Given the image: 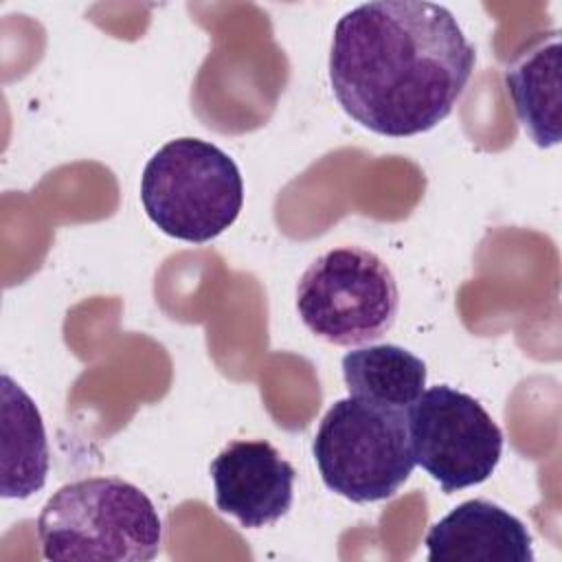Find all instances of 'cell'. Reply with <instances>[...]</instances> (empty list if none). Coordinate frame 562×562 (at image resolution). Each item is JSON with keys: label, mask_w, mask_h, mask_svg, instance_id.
Masks as SVG:
<instances>
[{"label": "cell", "mask_w": 562, "mask_h": 562, "mask_svg": "<svg viewBox=\"0 0 562 562\" xmlns=\"http://www.w3.org/2000/svg\"><path fill=\"white\" fill-rule=\"evenodd\" d=\"M140 202L169 237L206 244L222 235L244 204V180L235 160L202 138H173L145 165Z\"/></svg>", "instance_id": "3957f363"}, {"label": "cell", "mask_w": 562, "mask_h": 562, "mask_svg": "<svg viewBox=\"0 0 562 562\" xmlns=\"http://www.w3.org/2000/svg\"><path fill=\"white\" fill-rule=\"evenodd\" d=\"M303 325L325 342L351 347L384 336L400 310L391 268L371 250L340 246L318 255L296 285Z\"/></svg>", "instance_id": "5b68a950"}, {"label": "cell", "mask_w": 562, "mask_h": 562, "mask_svg": "<svg viewBox=\"0 0 562 562\" xmlns=\"http://www.w3.org/2000/svg\"><path fill=\"white\" fill-rule=\"evenodd\" d=\"M323 483L351 503L386 501L415 468L406 411L358 397L329 406L312 441Z\"/></svg>", "instance_id": "277c9868"}, {"label": "cell", "mask_w": 562, "mask_h": 562, "mask_svg": "<svg viewBox=\"0 0 562 562\" xmlns=\"http://www.w3.org/2000/svg\"><path fill=\"white\" fill-rule=\"evenodd\" d=\"M46 560L147 562L162 542L160 516L145 492L119 476L61 485L37 516Z\"/></svg>", "instance_id": "7a4b0ae2"}, {"label": "cell", "mask_w": 562, "mask_h": 562, "mask_svg": "<svg viewBox=\"0 0 562 562\" xmlns=\"http://www.w3.org/2000/svg\"><path fill=\"white\" fill-rule=\"evenodd\" d=\"M426 364L400 345H369L342 356V378L351 397L408 411L426 386Z\"/></svg>", "instance_id": "8fae6325"}, {"label": "cell", "mask_w": 562, "mask_h": 562, "mask_svg": "<svg viewBox=\"0 0 562 562\" xmlns=\"http://www.w3.org/2000/svg\"><path fill=\"white\" fill-rule=\"evenodd\" d=\"M415 463L446 494L492 476L503 454V432L472 395L437 384L406 411Z\"/></svg>", "instance_id": "8992f818"}, {"label": "cell", "mask_w": 562, "mask_h": 562, "mask_svg": "<svg viewBox=\"0 0 562 562\" xmlns=\"http://www.w3.org/2000/svg\"><path fill=\"white\" fill-rule=\"evenodd\" d=\"M215 505L246 529L283 518L294 501L296 472L266 439L231 441L213 461Z\"/></svg>", "instance_id": "52a82bcc"}, {"label": "cell", "mask_w": 562, "mask_h": 562, "mask_svg": "<svg viewBox=\"0 0 562 562\" xmlns=\"http://www.w3.org/2000/svg\"><path fill=\"white\" fill-rule=\"evenodd\" d=\"M514 112L538 147L560 143V33H547L505 70Z\"/></svg>", "instance_id": "9c48e42d"}, {"label": "cell", "mask_w": 562, "mask_h": 562, "mask_svg": "<svg viewBox=\"0 0 562 562\" xmlns=\"http://www.w3.org/2000/svg\"><path fill=\"white\" fill-rule=\"evenodd\" d=\"M474 61V46L446 7L367 2L334 26L329 83L356 123L404 138L432 130L452 112Z\"/></svg>", "instance_id": "6da1fadb"}, {"label": "cell", "mask_w": 562, "mask_h": 562, "mask_svg": "<svg viewBox=\"0 0 562 562\" xmlns=\"http://www.w3.org/2000/svg\"><path fill=\"white\" fill-rule=\"evenodd\" d=\"M48 474V443L42 415L29 393L2 375V496L26 498Z\"/></svg>", "instance_id": "30bf717a"}, {"label": "cell", "mask_w": 562, "mask_h": 562, "mask_svg": "<svg viewBox=\"0 0 562 562\" xmlns=\"http://www.w3.org/2000/svg\"><path fill=\"white\" fill-rule=\"evenodd\" d=\"M426 547L430 562H533L525 522L485 498L465 501L437 520Z\"/></svg>", "instance_id": "ba28073f"}]
</instances>
